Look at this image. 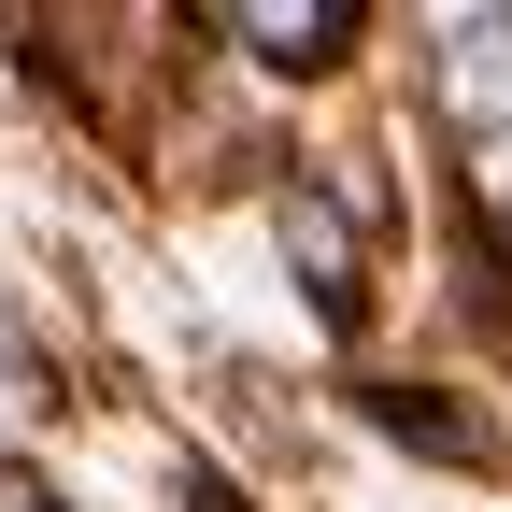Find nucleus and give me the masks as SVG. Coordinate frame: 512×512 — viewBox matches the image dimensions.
Here are the masks:
<instances>
[{
	"instance_id": "f257e3e1",
	"label": "nucleus",
	"mask_w": 512,
	"mask_h": 512,
	"mask_svg": "<svg viewBox=\"0 0 512 512\" xmlns=\"http://www.w3.org/2000/svg\"><path fill=\"white\" fill-rule=\"evenodd\" d=\"M441 43H456L441 114H456V128H498L512 114V15H441Z\"/></svg>"
},
{
	"instance_id": "f03ea898",
	"label": "nucleus",
	"mask_w": 512,
	"mask_h": 512,
	"mask_svg": "<svg viewBox=\"0 0 512 512\" xmlns=\"http://www.w3.org/2000/svg\"><path fill=\"white\" fill-rule=\"evenodd\" d=\"M228 43H256L271 72H328V43H356V0H299V15H228Z\"/></svg>"
},
{
	"instance_id": "7ed1b4c3",
	"label": "nucleus",
	"mask_w": 512,
	"mask_h": 512,
	"mask_svg": "<svg viewBox=\"0 0 512 512\" xmlns=\"http://www.w3.org/2000/svg\"><path fill=\"white\" fill-rule=\"evenodd\" d=\"M370 427H384V441H427V456H456V470L484 456V427H470V413H441L427 384H370Z\"/></svg>"
},
{
	"instance_id": "20e7f679",
	"label": "nucleus",
	"mask_w": 512,
	"mask_h": 512,
	"mask_svg": "<svg viewBox=\"0 0 512 512\" xmlns=\"http://www.w3.org/2000/svg\"><path fill=\"white\" fill-rule=\"evenodd\" d=\"M29 512H57V498H29Z\"/></svg>"
}]
</instances>
